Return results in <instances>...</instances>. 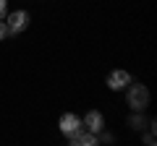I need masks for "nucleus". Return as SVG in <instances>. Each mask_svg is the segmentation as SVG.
Wrapping results in <instances>:
<instances>
[{"mask_svg":"<svg viewBox=\"0 0 157 146\" xmlns=\"http://www.w3.org/2000/svg\"><path fill=\"white\" fill-rule=\"evenodd\" d=\"M126 102H128V107L134 112H144L147 104H149V89H147L144 84H134V81H131V84L126 86Z\"/></svg>","mask_w":157,"mask_h":146,"instance_id":"obj_1","label":"nucleus"},{"mask_svg":"<svg viewBox=\"0 0 157 146\" xmlns=\"http://www.w3.org/2000/svg\"><path fill=\"white\" fill-rule=\"evenodd\" d=\"M29 13L26 11H13V13H8L6 16V24H8V31L11 34H21V31H26L29 29Z\"/></svg>","mask_w":157,"mask_h":146,"instance_id":"obj_2","label":"nucleus"},{"mask_svg":"<svg viewBox=\"0 0 157 146\" xmlns=\"http://www.w3.org/2000/svg\"><path fill=\"white\" fill-rule=\"evenodd\" d=\"M60 133L66 136V138H71V136H76L78 130H84V123H81V118H78V115H73V112H66L60 118Z\"/></svg>","mask_w":157,"mask_h":146,"instance_id":"obj_3","label":"nucleus"},{"mask_svg":"<svg viewBox=\"0 0 157 146\" xmlns=\"http://www.w3.org/2000/svg\"><path fill=\"white\" fill-rule=\"evenodd\" d=\"M81 123H84L86 130H89V133H94V136H100L102 130H105V118H102L97 110H89V112H86V118L81 120Z\"/></svg>","mask_w":157,"mask_h":146,"instance_id":"obj_4","label":"nucleus"},{"mask_svg":"<svg viewBox=\"0 0 157 146\" xmlns=\"http://www.w3.org/2000/svg\"><path fill=\"white\" fill-rule=\"evenodd\" d=\"M128 84H131V73L128 71H113L110 76H107V86H110L113 91H123Z\"/></svg>","mask_w":157,"mask_h":146,"instance_id":"obj_5","label":"nucleus"},{"mask_svg":"<svg viewBox=\"0 0 157 146\" xmlns=\"http://www.w3.org/2000/svg\"><path fill=\"white\" fill-rule=\"evenodd\" d=\"M71 146H100V138H97L94 133H89V130H78L76 136H71Z\"/></svg>","mask_w":157,"mask_h":146,"instance_id":"obj_6","label":"nucleus"},{"mask_svg":"<svg viewBox=\"0 0 157 146\" xmlns=\"http://www.w3.org/2000/svg\"><path fill=\"white\" fill-rule=\"evenodd\" d=\"M147 125H149V118H147L144 112H134V115H128V128H131V130H144Z\"/></svg>","mask_w":157,"mask_h":146,"instance_id":"obj_7","label":"nucleus"},{"mask_svg":"<svg viewBox=\"0 0 157 146\" xmlns=\"http://www.w3.org/2000/svg\"><path fill=\"white\" fill-rule=\"evenodd\" d=\"M8 37H11V31H8V24L0 18V39H8Z\"/></svg>","mask_w":157,"mask_h":146,"instance_id":"obj_8","label":"nucleus"},{"mask_svg":"<svg viewBox=\"0 0 157 146\" xmlns=\"http://www.w3.org/2000/svg\"><path fill=\"white\" fill-rule=\"evenodd\" d=\"M8 16V0H0V18Z\"/></svg>","mask_w":157,"mask_h":146,"instance_id":"obj_9","label":"nucleus"},{"mask_svg":"<svg viewBox=\"0 0 157 146\" xmlns=\"http://www.w3.org/2000/svg\"><path fill=\"white\" fill-rule=\"evenodd\" d=\"M100 136H102V141H105V144H113V136H110V133H100Z\"/></svg>","mask_w":157,"mask_h":146,"instance_id":"obj_10","label":"nucleus"},{"mask_svg":"<svg viewBox=\"0 0 157 146\" xmlns=\"http://www.w3.org/2000/svg\"><path fill=\"white\" fill-rule=\"evenodd\" d=\"M149 146H155V144H149Z\"/></svg>","mask_w":157,"mask_h":146,"instance_id":"obj_11","label":"nucleus"}]
</instances>
